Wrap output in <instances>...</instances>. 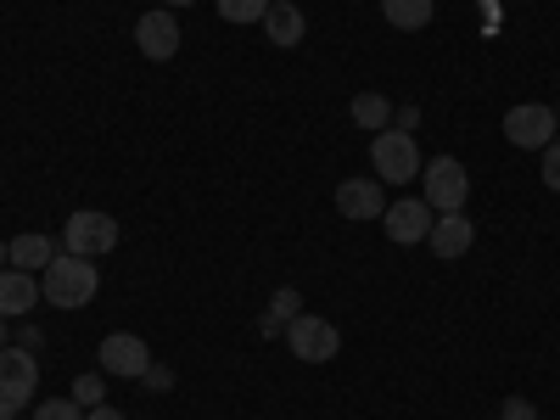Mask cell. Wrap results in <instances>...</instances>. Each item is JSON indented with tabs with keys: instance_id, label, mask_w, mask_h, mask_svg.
<instances>
[{
	"instance_id": "21",
	"label": "cell",
	"mask_w": 560,
	"mask_h": 420,
	"mask_svg": "<svg viewBox=\"0 0 560 420\" xmlns=\"http://www.w3.org/2000/svg\"><path fill=\"white\" fill-rule=\"evenodd\" d=\"M102 393H107V387H102V376H79V382H73V404H79V409H96V404H102Z\"/></svg>"
},
{
	"instance_id": "3",
	"label": "cell",
	"mask_w": 560,
	"mask_h": 420,
	"mask_svg": "<svg viewBox=\"0 0 560 420\" xmlns=\"http://www.w3.org/2000/svg\"><path fill=\"white\" fill-rule=\"evenodd\" d=\"M420 185H427V208L432 213H465V197H471V174L459 168V158H432L420 168Z\"/></svg>"
},
{
	"instance_id": "30",
	"label": "cell",
	"mask_w": 560,
	"mask_h": 420,
	"mask_svg": "<svg viewBox=\"0 0 560 420\" xmlns=\"http://www.w3.org/2000/svg\"><path fill=\"white\" fill-rule=\"evenodd\" d=\"M0 269H7V242H0Z\"/></svg>"
},
{
	"instance_id": "9",
	"label": "cell",
	"mask_w": 560,
	"mask_h": 420,
	"mask_svg": "<svg viewBox=\"0 0 560 420\" xmlns=\"http://www.w3.org/2000/svg\"><path fill=\"white\" fill-rule=\"evenodd\" d=\"M382 224H387V236L398 242V247H415V242H427L432 236V224H438V213L427 208V197H409V202H393L387 213H382Z\"/></svg>"
},
{
	"instance_id": "24",
	"label": "cell",
	"mask_w": 560,
	"mask_h": 420,
	"mask_svg": "<svg viewBox=\"0 0 560 420\" xmlns=\"http://www.w3.org/2000/svg\"><path fill=\"white\" fill-rule=\"evenodd\" d=\"M499 420H538V409H533L527 398H504V409H499Z\"/></svg>"
},
{
	"instance_id": "19",
	"label": "cell",
	"mask_w": 560,
	"mask_h": 420,
	"mask_svg": "<svg viewBox=\"0 0 560 420\" xmlns=\"http://www.w3.org/2000/svg\"><path fill=\"white\" fill-rule=\"evenodd\" d=\"M298 303H303V298H298V292H292V287H280V292H275V298H269V325H292V319H298V314H303V308H298Z\"/></svg>"
},
{
	"instance_id": "14",
	"label": "cell",
	"mask_w": 560,
	"mask_h": 420,
	"mask_svg": "<svg viewBox=\"0 0 560 420\" xmlns=\"http://www.w3.org/2000/svg\"><path fill=\"white\" fill-rule=\"evenodd\" d=\"M264 34L280 45V51H292V45H303L308 23H303V12H298V7H280V0H275V7L264 12Z\"/></svg>"
},
{
	"instance_id": "1",
	"label": "cell",
	"mask_w": 560,
	"mask_h": 420,
	"mask_svg": "<svg viewBox=\"0 0 560 420\" xmlns=\"http://www.w3.org/2000/svg\"><path fill=\"white\" fill-rule=\"evenodd\" d=\"M96 292H102V269H96V258H73V253H62V258L45 264V280H39V298H45V303H57V308H84Z\"/></svg>"
},
{
	"instance_id": "28",
	"label": "cell",
	"mask_w": 560,
	"mask_h": 420,
	"mask_svg": "<svg viewBox=\"0 0 560 420\" xmlns=\"http://www.w3.org/2000/svg\"><path fill=\"white\" fill-rule=\"evenodd\" d=\"M12 415H18V409H7V404H0V420H12Z\"/></svg>"
},
{
	"instance_id": "15",
	"label": "cell",
	"mask_w": 560,
	"mask_h": 420,
	"mask_svg": "<svg viewBox=\"0 0 560 420\" xmlns=\"http://www.w3.org/2000/svg\"><path fill=\"white\" fill-rule=\"evenodd\" d=\"M7 258H12V269H45V264H51L57 258V242H45V236H18L12 247H7Z\"/></svg>"
},
{
	"instance_id": "6",
	"label": "cell",
	"mask_w": 560,
	"mask_h": 420,
	"mask_svg": "<svg viewBox=\"0 0 560 420\" xmlns=\"http://www.w3.org/2000/svg\"><path fill=\"white\" fill-rule=\"evenodd\" d=\"M34 387H39V359L28 348H0V404L28 409Z\"/></svg>"
},
{
	"instance_id": "26",
	"label": "cell",
	"mask_w": 560,
	"mask_h": 420,
	"mask_svg": "<svg viewBox=\"0 0 560 420\" xmlns=\"http://www.w3.org/2000/svg\"><path fill=\"white\" fill-rule=\"evenodd\" d=\"M84 420H129V415L113 409V404H96V409H84Z\"/></svg>"
},
{
	"instance_id": "23",
	"label": "cell",
	"mask_w": 560,
	"mask_h": 420,
	"mask_svg": "<svg viewBox=\"0 0 560 420\" xmlns=\"http://www.w3.org/2000/svg\"><path fill=\"white\" fill-rule=\"evenodd\" d=\"M140 382H147V387H152V393H168V387H174V370H168V364H158V359H152V364H147V376H140Z\"/></svg>"
},
{
	"instance_id": "20",
	"label": "cell",
	"mask_w": 560,
	"mask_h": 420,
	"mask_svg": "<svg viewBox=\"0 0 560 420\" xmlns=\"http://www.w3.org/2000/svg\"><path fill=\"white\" fill-rule=\"evenodd\" d=\"M34 420H84V409H79L73 398H45V404L34 409Z\"/></svg>"
},
{
	"instance_id": "32",
	"label": "cell",
	"mask_w": 560,
	"mask_h": 420,
	"mask_svg": "<svg viewBox=\"0 0 560 420\" xmlns=\"http://www.w3.org/2000/svg\"><path fill=\"white\" fill-rule=\"evenodd\" d=\"M555 124H560V107H555Z\"/></svg>"
},
{
	"instance_id": "11",
	"label": "cell",
	"mask_w": 560,
	"mask_h": 420,
	"mask_svg": "<svg viewBox=\"0 0 560 420\" xmlns=\"http://www.w3.org/2000/svg\"><path fill=\"white\" fill-rule=\"evenodd\" d=\"M337 213L342 219H382L387 213L382 179H342L337 185Z\"/></svg>"
},
{
	"instance_id": "25",
	"label": "cell",
	"mask_w": 560,
	"mask_h": 420,
	"mask_svg": "<svg viewBox=\"0 0 560 420\" xmlns=\"http://www.w3.org/2000/svg\"><path fill=\"white\" fill-rule=\"evenodd\" d=\"M415 124H420V113H415V107H398V113H393V129L415 135Z\"/></svg>"
},
{
	"instance_id": "13",
	"label": "cell",
	"mask_w": 560,
	"mask_h": 420,
	"mask_svg": "<svg viewBox=\"0 0 560 420\" xmlns=\"http://www.w3.org/2000/svg\"><path fill=\"white\" fill-rule=\"evenodd\" d=\"M39 303V280L28 269H0V319H23Z\"/></svg>"
},
{
	"instance_id": "4",
	"label": "cell",
	"mask_w": 560,
	"mask_h": 420,
	"mask_svg": "<svg viewBox=\"0 0 560 420\" xmlns=\"http://www.w3.org/2000/svg\"><path fill=\"white\" fill-rule=\"evenodd\" d=\"M370 158H376V174L387 179V185H409L420 168V147H415V135H404V129H382L376 140H370Z\"/></svg>"
},
{
	"instance_id": "31",
	"label": "cell",
	"mask_w": 560,
	"mask_h": 420,
	"mask_svg": "<svg viewBox=\"0 0 560 420\" xmlns=\"http://www.w3.org/2000/svg\"><path fill=\"white\" fill-rule=\"evenodd\" d=\"M280 7H298V0H280Z\"/></svg>"
},
{
	"instance_id": "2",
	"label": "cell",
	"mask_w": 560,
	"mask_h": 420,
	"mask_svg": "<svg viewBox=\"0 0 560 420\" xmlns=\"http://www.w3.org/2000/svg\"><path fill=\"white\" fill-rule=\"evenodd\" d=\"M113 247H118V219H113V213H102V208L68 213V224H62V253H73V258H102V253H113Z\"/></svg>"
},
{
	"instance_id": "18",
	"label": "cell",
	"mask_w": 560,
	"mask_h": 420,
	"mask_svg": "<svg viewBox=\"0 0 560 420\" xmlns=\"http://www.w3.org/2000/svg\"><path fill=\"white\" fill-rule=\"evenodd\" d=\"M275 0H219V18L224 23H264V12Z\"/></svg>"
},
{
	"instance_id": "16",
	"label": "cell",
	"mask_w": 560,
	"mask_h": 420,
	"mask_svg": "<svg viewBox=\"0 0 560 420\" xmlns=\"http://www.w3.org/2000/svg\"><path fill=\"white\" fill-rule=\"evenodd\" d=\"M382 12H387L393 28H409V34H415V28H427V23H432L438 7H432V0H382Z\"/></svg>"
},
{
	"instance_id": "29",
	"label": "cell",
	"mask_w": 560,
	"mask_h": 420,
	"mask_svg": "<svg viewBox=\"0 0 560 420\" xmlns=\"http://www.w3.org/2000/svg\"><path fill=\"white\" fill-rule=\"evenodd\" d=\"M0 348H7V319H0Z\"/></svg>"
},
{
	"instance_id": "5",
	"label": "cell",
	"mask_w": 560,
	"mask_h": 420,
	"mask_svg": "<svg viewBox=\"0 0 560 420\" xmlns=\"http://www.w3.org/2000/svg\"><path fill=\"white\" fill-rule=\"evenodd\" d=\"M287 348L303 359V364H331L342 353V337H337V325L331 319H319V314H298L287 325Z\"/></svg>"
},
{
	"instance_id": "8",
	"label": "cell",
	"mask_w": 560,
	"mask_h": 420,
	"mask_svg": "<svg viewBox=\"0 0 560 420\" xmlns=\"http://www.w3.org/2000/svg\"><path fill=\"white\" fill-rule=\"evenodd\" d=\"M152 364V348L140 342L135 331H113L102 337V376H124V382H140Z\"/></svg>"
},
{
	"instance_id": "22",
	"label": "cell",
	"mask_w": 560,
	"mask_h": 420,
	"mask_svg": "<svg viewBox=\"0 0 560 420\" xmlns=\"http://www.w3.org/2000/svg\"><path fill=\"white\" fill-rule=\"evenodd\" d=\"M544 185H549V191H560V140H549V147H544Z\"/></svg>"
},
{
	"instance_id": "7",
	"label": "cell",
	"mask_w": 560,
	"mask_h": 420,
	"mask_svg": "<svg viewBox=\"0 0 560 420\" xmlns=\"http://www.w3.org/2000/svg\"><path fill=\"white\" fill-rule=\"evenodd\" d=\"M555 129H560L555 113L538 107V102H522V107L504 113V140H510V147H522V152H544L555 140Z\"/></svg>"
},
{
	"instance_id": "17",
	"label": "cell",
	"mask_w": 560,
	"mask_h": 420,
	"mask_svg": "<svg viewBox=\"0 0 560 420\" xmlns=\"http://www.w3.org/2000/svg\"><path fill=\"white\" fill-rule=\"evenodd\" d=\"M353 124H364V129H393V102L387 96H376V90H364V96H353Z\"/></svg>"
},
{
	"instance_id": "10",
	"label": "cell",
	"mask_w": 560,
	"mask_h": 420,
	"mask_svg": "<svg viewBox=\"0 0 560 420\" xmlns=\"http://www.w3.org/2000/svg\"><path fill=\"white\" fill-rule=\"evenodd\" d=\"M135 45H140L152 62H168V57L179 51V23H174V12H147V18L135 23Z\"/></svg>"
},
{
	"instance_id": "27",
	"label": "cell",
	"mask_w": 560,
	"mask_h": 420,
	"mask_svg": "<svg viewBox=\"0 0 560 420\" xmlns=\"http://www.w3.org/2000/svg\"><path fill=\"white\" fill-rule=\"evenodd\" d=\"M163 7H197V0H163Z\"/></svg>"
},
{
	"instance_id": "12",
	"label": "cell",
	"mask_w": 560,
	"mask_h": 420,
	"mask_svg": "<svg viewBox=\"0 0 560 420\" xmlns=\"http://www.w3.org/2000/svg\"><path fill=\"white\" fill-rule=\"evenodd\" d=\"M471 242H477V224L465 219V213H438L432 236H427V247L438 258H465V253H471Z\"/></svg>"
}]
</instances>
